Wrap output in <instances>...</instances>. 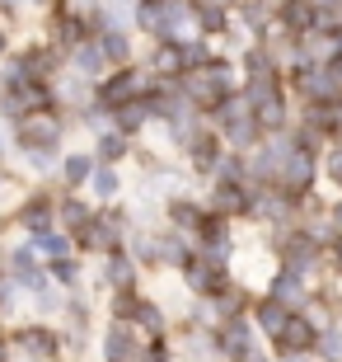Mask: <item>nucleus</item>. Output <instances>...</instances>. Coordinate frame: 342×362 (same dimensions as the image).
<instances>
[{"instance_id":"f257e3e1","label":"nucleus","mask_w":342,"mask_h":362,"mask_svg":"<svg viewBox=\"0 0 342 362\" xmlns=\"http://www.w3.org/2000/svg\"><path fill=\"white\" fill-rule=\"evenodd\" d=\"M10 136H14L19 156H24L33 170H47L52 156L61 151V118H56L52 108H33V113H24V118L14 122Z\"/></svg>"},{"instance_id":"f03ea898","label":"nucleus","mask_w":342,"mask_h":362,"mask_svg":"<svg viewBox=\"0 0 342 362\" xmlns=\"http://www.w3.org/2000/svg\"><path fill=\"white\" fill-rule=\"evenodd\" d=\"M183 94L193 99V104L216 108L221 99H230V94H235V76H230V66H225V62H216V57H211L207 66L183 71Z\"/></svg>"},{"instance_id":"7ed1b4c3","label":"nucleus","mask_w":342,"mask_h":362,"mask_svg":"<svg viewBox=\"0 0 342 362\" xmlns=\"http://www.w3.org/2000/svg\"><path fill=\"white\" fill-rule=\"evenodd\" d=\"M122 235H127V216L118 207H108V212H94L85 230H75V245L90 250V255H108V250L122 245Z\"/></svg>"},{"instance_id":"20e7f679","label":"nucleus","mask_w":342,"mask_h":362,"mask_svg":"<svg viewBox=\"0 0 342 362\" xmlns=\"http://www.w3.org/2000/svg\"><path fill=\"white\" fill-rule=\"evenodd\" d=\"M10 344H14L19 362H56L61 358V334L52 325H19Z\"/></svg>"},{"instance_id":"39448f33","label":"nucleus","mask_w":342,"mask_h":362,"mask_svg":"<svg viewBox=\"0 0 342 362\" xmlns=\"http://www.w3.org/2000/svg\"><path fill=\"white\" fill-rule=\"evenodd\" d=\"M145 90H150V76H145V71L118 66L113 76H108V81H99V104L118 108V104H127V99H141Z\"/></svg>"},{"instance_id":"423d86ee","label":"nucleus","mask_w":342,"mask_h":362,"mask_svg":"<svg viewBox=\"0 0 342 362\" xmlns=\"http://www.w3.org/2000/svg\"><path fill=\"white\" fill-rule=\"evenodd\" d=\"M272 344H276V353H281V358H300V353H310L319 344V325L305 320V315H291V320L272 334Z\"/></svg>"},{"instance_id":"0eeeda50","label":"nucleus","mask_w":342,"mask_h":362,"mask_svg":"<svg viewBox=\"0 0 342 362\" xmlns=\"http://www.w3.org/2000/svg\"><path fill=\"white\" fill-rule=\"evenodd\" d=\"M216 349H221L230 362H258V358H253V334H249V325L239 320V315H230V320L221 325V334H216Z\"/></svg>"},{"instance_id":"6e6552de","label":"nucleus","mask_w":342,"mask_h":362,"mask_svg":"<svg viewBox=\"0 0 342 362\" xmlns=\"http://www.w3.org/2000/svg\"><path fill=\"white\" fill-rule=\"evenodd\" d=\"M66 62H71V71L75 76H85V81H104V71H108V57H104V47H99V38H80L75 47L66 52Z\"/></svg>"},{"instance_id":"1a4fd4ad","label":"nucleus","mask_w":342,"mask_h":362,"mask_svg":"<svg viewBox=\"0 0 342 362\" xmlns=\"http://www.w3.org/2000/svg\"><path fill=\"white\" fill-rule=\"evenodd\" d=\"M272 19H276L281 28H286L291 38H305V33H319V14H314V5H310V0H281Z\"/></svg>"},{"instance_id":"9d476101","label":"nucleus","mask_w":342,"mask_h":362,"mask_svg":"<svg viewBox=\"0 0 342 362\" xmlns=\"http://www.w3.org/2000/svg\"><path fill=\"white\" fill-rule=\"evenodd\" d=\"M14 221L28 230V235H38V230L56 226V202L47 198V193H33V198L19 202V212H14Z\"/></svg>"},{"instance_id":"9b49d317","label":"nucleus","mask_w":342,"mask_h":362,"mask_svg":"<svg viewBox=\"0 0 342 362\" xmlns=\"http://www.w3.org/2000/svg\"><path fill=\"white\" fill-rule=\"evenodd\" d=\"M145 349L136 344V334L127 329V320L118 325H108V334H104V362H141Z\"/></svg>"},{"instance_id":"f8f14e48","label":"nucleus","mask_w":342,"mask_h":362,"mask_svg":"<svg viewBox=\"0 0 342 362\" xmlns=\"http://www.w3.org/2000/svg\"><path fill=\"white\" fill-rule=\"evenodd\" d=\"M94 38L104 47L108 66H127V62H132V33H127V24H108V28H99Z\"/></svg>"},{"instance_id":"ddd939ff","label":"nucleus","mask_w":342,"mask_h":362,"mask_svg":"<svg viewBox=\"0 0 342 362\" xmlns=\"http://www.w3.org/2000/svg\"><path fill=\"white\" fill-rule=\"evenodd\" d=\"M183 146H188V160L197 165L202 175H211L216 160H221V136H216V132H193Z\"/></svg>"},{"instance_id":"4468645a","label":"nucleus","mask_w":342,"mask_h":362,"mask_svg":"<svg viewBox=\"0 0 342 362\" xmlns=\"http://www.w3.org/2000/svg\"><path fill=\"white\" fill-rule=\"evenodd\" d=\"M104 282L118 292V287H136V259L127 255V250H108V259H104Z\"/></svg>"},{"instance_id":"2eb2a0df","label":"nucleus","mask_w":342,"mask_h":362,"mask_svg":"<svg viewBox=\"0 0 342 362\" xmlns=\"http://www.w3.org/2000/svg\"><path fill=\"white\" fill-rule=\"evenodd\" d=\"M249 188L244 184H230V179H221V184H216V198H211V207H216V212L221 216H235V212H249Z\"/></svg>"},{"instance_id":"dca6fc26","label":"nucleus","mask_w":342,"mask_h":362,"mask_svg":"<svg viewBox=\"0 0 342 362\" xmlns=\"http://www.w3.org/2000/svg\"><path fill=\"white\" fill-rule=\"evenodd\" d=\"M132 151V136L118 132V127H104L99 132V141H94V160H104V165H118L122 156Z\"/></svg>"},{"instance_id":"f3484780","label":"nucleus","mask_w":342,"mask_h":362,"mask_svg":"<svg viewBox=\"0 0 342 362\" xmlns=\"http://www.w3.org/2000/svg\"><path fill=\"white\" fill-rule=\"evenodd\" d=\"M90 216H94V212H90V202H80V198H61V202H56V226L71 230V235L90 226Z\"/></svg>"},{"instance_id":"a211bd4d","label":"nucleus","mask_w":342,"mask_h":362,"mask_svg":"<svg viewBox=\"0 0 342 362\" xmlns=\"http://www.w3.org/2000/svg\"><path fill=\"white\" fill-rule=\"evenodd\" d=\"M127 325H136V329H141V334H164V310L155 306V301H136L132 306V315H127Z\"/></svg>"},{"instance_id":"6ab92c4d","label":"nucleus","mask_w":342,"mask_h":362,"mask_svg":"<svg viewBox=\"0 0 342 362\" xmlns=\"http://www.w3.org/2000/svg\"><path fill=\"white\" fill-rule=\"evenodd\" d=\"M90 188H94V198H99V202L118 198V193H122V175H118V165H94Z\"/></svg>"},{"instance_id":"aec40b11","label":"nucleus","mask_w":342,"mask_h":362,"mask_svg":"<svg viewBox=\"0 0 342 362\" xmlns=\"http://www.w3.org/2000/svg\"><path fill=\"white\" fill-rule=\"evenodd\" d=\"M94 156L90 151H75V156H66V160H61V179H66L71 188H80V184H90V175H94Z\"/></svg>"},{"instance_id":"412c9836","label":"nucleus","mask_w":342,"mask_h":362,"mask_svg":"<svg viewBox=\"0 0 342 362\" xmlns=\"http://www.w3.org/2000/svg\"><path fill=\"white\" fill-rule=\"evenodd\" d=\"M150 66L159 76H183V57H178V38H159L155 57H150Z\"/></svg>"},{"instance_id":"4be33fe9","label":"nucleus","mask_w":342,"mask_h":362,"mask_svg":"<svg viewBox=\"0 0 342 362\" xmlns=\"http://www.w3.org/2000/svg\"><path fill=\"white\" fill-rule=\"evenodd\" d=\"M193 24L202 33H225V10L221 5H207V0H193Z\"/></svg>"},{"instance_id":"5701e85b","label":"nucleus","mask_w":342,"mask_h":362,"mask_svg":"<svg viewBox=\"0 0 342 362\" xmlns=\"http://www.w3.org/2000/svg\"><path fill=\"white\" fill-rule=\"evenodd\" d=\"M300 282H305V273H295V269L281 264V273H276V282H272V296L291 306V301H300Z\"/></svg>"},{"instance_id":"b1692460","label":"nucleus","mask_w":342,"mask_h":362,"mask_svg":"<svg viewBox=\"0 0 342 362\" xmlns=\"http://www.w3.org/2000/svg\"><path fill=\"white\" fill-rule=\"evenodd\" d=\"M286 320H291L286 301H276V296H267V301H258V325H263L267 334H276V329H281Z\"/></svg>"},{"instance_id":"393cba45","label":"nucleus","mask_w":342,"mask_h":362,"mask_svg":"<svg viewBox=\"0 0 342 362\" xmlns=\"http://www.w3.org/2000/svg\"><path fill=\"white\" fill-rule=\"evenodd\" d=\"M169 221H173V226H183V230H197L202 207H197V202H183V198H178V202H169Z\"/></svg>"},{"instance_id":"a878e982","label":"nucleus","mask_w":342,"mask_h":362,"mask_svg":"<svg viewBox=\"0 0 342 362\" xmlns=\"http://www.w3.org/2000/svg\"><path fill=\"white\" fill-rule=\"evenodd\" d=\"M52 264V282H61V287H75V278H80V264H75V255H61V259H47Z\"/></svg>"},{"instance_id":"bb28decb","label":"nucleus","mask_w":342,"mask_h":362,"mask_svg":"<svg viewBox=\"0 0 342 362\" xmlns=\"http://www.w3.org/2000/svg\"><path fill=\"white\" fill-rule=\"evenodd\" d=\"M178 57H183V71H197V66L211 62V47H207V42H183V38H178Z\"/></svg>"},{"instance_id":"cd10ccee","label":"nucleus","mask_w":342,"mask_h":362,"mask_svg":"<svg viewBox=\"0 0 342 362\" xmlns=\"http://www.w3.org/2000/svg\"><path fill=\"white\" fill-rule=\"evenodd\" d=\"M244 71H249V76H267V71H276V66H272V57H267L263 47H253V52L244 57Z\"/></svg>"},{"instance_id":"c85d7f7f","label":"nucleus","mask_w":342,"mask_h":362,"mask_svg":"<svg viewBox=\"0 0 342 362\" xmlns=\"http://www.w3.org/2000/svg\"><path fill=\"white\" fill-rule=\"evenodd\" d=\"M319 349L329 353L333 362H342V329H324V334H319Z\"/></svg>"},{"instance_id":"c756f323","label":"nucleus","mask_w":342,"mask_h":362,"mask_svg":"<svg viewBox=\"0 0 342 362\" xmlns=\"http://www.w3.org/2000/svg\"><path fill=\"white\" fill-rule=\"evenodd\" d=\"M10 146H14V136H10V127H5V118H0V160L10 156Z\"/></svg>"},{"instance_id":"7c9ffc66","label":"nucleus","mask_w":342,"mask_h":362,"mask_svg":"<svg viewBox=\"0 0 342 362\" xmlns=\"http://www.w3.org/2000/svg\"><path fill=\"white\" fill-rule=\"evenodd\" d=\"M329 175H333V179H338V184H342V146L333 151V160H329Z\"/></svg>"},{"instance_id":"2f4dec72","label":"nucleus","mask_w":342,"mask_h":362,"mask_svg":"<svg viewBox=\"0 0 342 362\" xmlns=\"http://www.w3.org/2000/svg\"><path fill=\"white\" fill-rule=\"evenodd\" d=\"M0 362H14V344L10 339H0Z\"/></svg>"},{"instance_id":"473e14b6","label":"nucleus","mask_w":342,"mask_h":362,"mask_svg":"<svg viewBox=\"0 0 342 362\" xmlns=\"http://www.w3.org/2000/svg\"><path fill=\"white\" fill-rule=\"evenodd\" d=\"M10 57V33H5V24H0V62Z\"/></svg>"},{"instance_id":"72a5a7b5","label":"nucleus","mask_w":342,"mask_h":362,"mask_svg":"<svg viewBox=\"0 0 342 362\" xmlns=\"http://www.w3.org/2000/svg\"><path fill=\"white\" fill-rule=\"evenodd\" d=\"M333 259H338V269H342V230H338V245H333Z\"/></svg>"},{"instance_id":"f704fd0d","label":"nucleus","mask_w":342,"mask_h":362,"mask_svg":"<svg viewBox=\"0 0 342 362\" xmlns=\"http://www.w3.org/2000/svg\"><path fill=\"white\" fill-rule=\"evenodd\" d=\"M207 5H221V10H230V5H239V0H207Z\"/></svg>"},{"instance_id":"c9c22d12","label":"nucleus","mask_w":342,"mask_h":362,"mask_svg":"<svg viewBox=\"0 0 342 362\" xmlns=\"http://www.w3.org/2000/svg\"><path fill=\"white\" fill-rule=\"evenodd\" d=\"M333 226H338V230H342V207H338V212H333Z\"/></svg>"},{"instance_id":"e433bc0d","label":"nucleus","mask_w":342,"mask_h":362,"mask_svg":"<svg viewBox=\"0 0 342 362\" xmlns=\"http://www.w3.org/2000/svg\"><path fill=\"white\" fill-rule=\"evenodd\" d=\"M5 184H10V175H5V170H0V193H5Z\"/></svg>"}]
</instances>
